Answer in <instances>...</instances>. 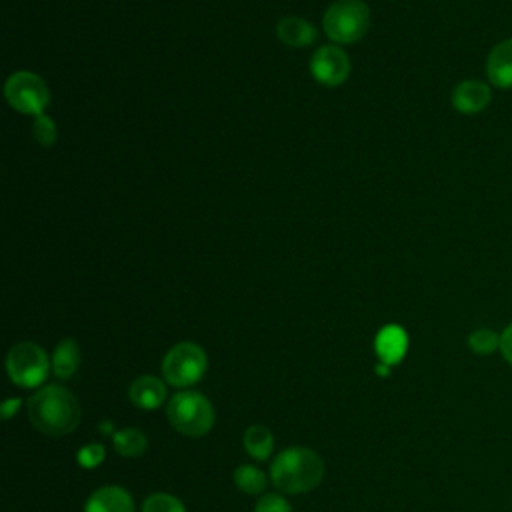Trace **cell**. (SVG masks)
I'll use <instances>...</instances> for the list:
<instances>
[{
    "instance_id": "obj_1",
    "label": "cell",
    "mask_w": 512,
    "mask_h": 512,
    "mask_svg": "<svg viewBox=\"0 0 512 512\" xmlns=\"http://www.w3.org/2000/svg\"><path fill=\"white\" fill-rule=\"evenodd\" d=\"M26 410L32 426L48 436H66L74 432L80 422V404L76 396L58 384H48L36 390L28 398Z\"/></svg>"
},
{
    "instance_id": "obj_2",
    "label": "cell",
    "mask_w": 512,
    "mask_h": 512,
    "mask_svg": "<svg viewBox=\"0 0 512 512\" xmlns=\"http://www.w3.org/2000/svg\"><path fill=\"white\" fill-rule=\"evenodd\" d=\"M270 478L280 492H308L322 482L324 460L306 446H290L272 460Z\"/></svg>"
},
{
    "instance_id": "obj_3",
    "label": "cell",
    "mask_w": 512,
    "mask_h": 512,
    "mask_svg": "<svg viewBox=\"0 0 512 512\" xmlns=\"http://www.w3.org/2000/svg\"><path fill=\"white\" fill-rule=\"evenodd\" d=\"M166 416L176 432L190 438H200L214 426V408L210 400L196 390L176 392L166 406Z\"/></svg>"
},
{
    "instance_id": "obj_4",
    "label": "cell",
    "mask_w": 512,
    "mask_h": 512,
    "mask_svg": "<svg viewBox=\"0 0 512 512\" xmlns=\"http://www.w3.org/2000/svg\"><path fill=\"white\" fill-rule=\"evenodd\" d=\"M322 28L334 44H354L370 28V10L362 0H336L326 8Z\"/></svg>"
},
{
    "instance_id": "obj_5",
    "label": "cell",
    "mask_w": 512,
    "mask_h": 512,
    "mask_svg": "<svg viewBox=\"0 0 512 512\" xmlns=\"http://www.w3.org/2000/svg\"><path fill=\"white\" fill-rule=\"evenodd\" d=\"M208 368L206 352L194 342H180L172 346L162 360L164 380L176 388L196 384Z\"/></svg>"
},
{
    "instance_id": "obj_6",
    "label": "cell",
    "mask_w": 512,
    "mask_h": 512,
    "mask_svg": "<svg viewBox=\"0 0 512 512\" xmlns=\"http://www.w3.org/2000/svg\"><path fill=\"white\" fill-rule=\"evenodd\" d=\"M48 356L34 342H18L6 356V372L10 380L20 388H36L48 376Z\"/></svg>"
},
{
    "instance_id": "obj_7",
    "label": "cell",
    "mask_w": 512,
    "mask_h": 512,
    "mask_svg": "<svg viewBox=\"0 0 512 512\" xmlns=\"http://www.w3.org/2000/svg\"><path fill=\"white\" fill-rule=\"evenodd\" d=\"M4 96L10 108L28 116L44 114V108L50 102L46 82L38 74L28 70H18L6 80Z\"/></svg>"
},
{
    "instance_id": "obj_8",
    "label": "cell",
    "mask_w": 512,
    "mask_h": 512,
    "mask_svg": "<svg viewBox=\"0 0 512 512\" xmlns=\"http://www.w3.org/2000/svg\"><path fill=\"white\" fill-rule=\"evenodd\" d=\"M310 74L318 84L336 88L350 76V58L338 44H324L310 58Z\"/></svg>"
},
{
    "instance_id": "obj_9",
    "label": "cell",
    "mask_w": 512,
    "mask_h": 512,
    "mask_svg": "<svg viewBox=\"0 0 512 512\" xmlns=\"http://www.w3.org/2000/svg\"><path fill=\"white\" fill-rule=\"evenodd\" d=\"M490 100H492L490 82L476 80V78L458 82L450 94V102L454 110L462 114H478L490 104Z\"/></svg>"
},
{
    "instance_id": "obj_10",
    "label": "cell",
    "mask_w": 512,
    "mask_h": 512,
    "mask_svg": "<svg viewBox=\"0 0 512 512\" xmlns=\"http://www.w3.org/2000/svg\"><path fill=\"white\" fill-rule=\"evenodd\" d=\"M486 76L490 86L510 90L512 88V36L492 46L486 56Z\"/></svg>"
},
{
    "instance_id": "obj_11",
    "label": "cell",
    "mask_w": 512,
    "mask_h": 512,
    "mask_svg": "<svg viewBox=\"0 0 512 512\" xmlns=\"http://www.w3.org/2000/svg\"><path fill=\"white\" fill-rule=\"evenodd\" d=\"M84 512H134V502L124 488L102 486L90 494Z\"/></svg>"
},
{
    "instance_id": "obj_12",
    "label": "cell",
    "mask_w": 512,
    "mask_h": 512,
    "mask_svg": "<svg viewBox=\"0 0 512 512\" xmlns=\"http://www.w3.org/2000/svg\"><path fill=\"white\" fill-rule=\"evenodd\" d=\"M374 348L384 364H388V366L398 364L408 350V336L402 326L388 324L378 332Z\"/></svg>"
},
{
    "instance_id": "obj_13",
    "label": "cell",
    "mask_w": 512,
    "mask_h": 512,
    "mask_svg": "<svg viewBox=\"0 0 512 512\" xmlns=\"http://www.w3.org/2000/svg\"><path fill=\"white\" fill-rule=\"evenodd\" d=\"M128 398L142 410H154L166 400V386L156 376H138L128 388Z\"/></svg>"
},
{
    "instance_id": "obj_14",
    "label": "cell",
    "mask_w": 512,
    "mask_h": 512,
    "mask_svg": "<svg viewBox=\"0 0 512 512\" xmlns=\"http://www.w3.org/2000/svg\"><path fill=\"white\" fill-rule=\"evenodd\" d=\"M276 36L282 44L292 46V48H304L310 46L318 32L314 28L312 22L298 18V16H284L282 20H278L276 24Z\"/></svg>"
},
{
    "instance_id": "obj_15",
    "label": "cell",
    "mask_w": 512,
    "mask_h": 512,
    "mask_svg": "<svg viewBox=\"0 0 512 512\" xmlns=\"http://www.w3.org/2000/svg\"><path fill=\"white\" fill-rule=\"evenodd\" d=\"M78 364H80V348L76 340L72 338L60 340L52 352V372L58 378L66 380L76 372Z\"/></svg>"
},
{
    "instance_id": "obj_16",
    "label": "cell",
    "mask_w": 512,
    "mask_h": 512,
    "mask_svg": "<svg viewBox=\"0 0 512 512\" xmlns=\"http://www.w3.org/2000/svg\"><path fill=\"white\" fill-rule=\"evenodd\" d=\"M244 448L254 460H266L272 454L274 448V436L272 432L262 424H252L244 432Z\"/></svg>"
},
{
    "instance_id": "obj_17",
    "label": "cell",
    "mask_w": 512,
    "mask_h": 512,
    "mask_svg": "<svg viewBox=\"0 0 512 512\" xmlns=\"http://www.w3.org/2000/svg\"><path fill=\"white\" fill-rule=\"evenodd\" d=\"M112 444H114V450L120 454V456H126V458H136L140 454L146 452L148 448V438L144 436L142 430L138 428H122V430H116L112 434Z\"/></svg>"
},
{
    "instance_id": "obj_18",
    "label": "cell",
    "mask_w": 512,
    "mask_h": 512,
    "mask_svg": "<svg viewBox=\"0 0 512 512\" xmlns=\"http://www.w3.org/2000/svg\"><path fill=\"white\" fill-rule=\"evenodd\" d=\"M234 484L238 490H242L244 494H262L266 488V476L260 468L252 466V464H240L234 470Z\"/></svg>"
},
{
    "instance_id": "obj_19",
    "label": "cell",
    "mask_w": 512,
    "mask_h": 512,
    "mask_svg": "<svg viewBox=\"0 0 512 512\" xmlns=\"http://www.w3.org/2000/svg\"><path fill=\"white\" fill-rule=\"evenodd\" d=\"M466 342H468V348L478 356H486L500 350V334L490 328H478L470 332Z\"/></svg>"
},
{
    "instance_id": "obj_20",
    "label": "cell",
    "mask_w": 512,
    "mask_h": 512,
    "mask_svg": "<svg viewBox=\"0 0 512 512\" xmlns=\"http://www.w3.org/2000/svg\"><path fill=\"white\" fill-rule=\"evenodd\" d=\"M142 512H186V508L176 496L168 492H154L142 502Z\"/></svg>"
},
{
    "instance_id": "obj_21",
    "label": "cell",
    "mask_w": 512,
    "mask_h": 512,
    "mask_svg": "<svg viewBox=\"0 0 512 512\" xmlns=\"http://www.w3.org/2000/svg\"><path fill=\"white\" fill-rule=\"evenodd\" d=\"M32 136L40 146H52L58 138V128L50 116L38 114L34 116V122H32Z\"/></svg>"
},
{
    "instance_id": "obj_22",
    "label": "cell",
    "mask_w": 512,
    "mask_h": 512,
    "mask_svg": "<svg viewBox=\"0 0 512 512\" xmlns=\"http://www.w3.org/2000/svg\"><path fill=\"white\" fill-rule=\"evenodd\" d=\"M106 458V450L102 444H96V442H90L86 446H82L76 454V460L82 468L90 470V468H98Z\"/></svg>"
},
{
    "instance_id": "obj_23",
    "label": "cell",
    "mask_w": 512,
    "mask_h": 512,
    "mask_svg": "<svg viewBox=\"0 0 512 512\" xmlns=\"http://www.w3.org/2000/svg\"><path fill=\"white\" fill-rule=\"evenodd\" d=\"M254 512H292V506L280 494H264L258 498Z\"/></svg>"
},
{
    "instance_id": "obj_24",
    "label": "cell",
    "mask_w": 512,
    "mask_h": 512,
    "mask_svg": "<svg viewBox=\"0 0 512 512\" xmlns=\"http://www.w3.org/2000/svg\"><path fill=\"white\" fill-rule=\"evenodd\" d=\"M500 352H502L504 360L512 366V322L500 334Z\"/></svg>"
},
{
    "instance_id": "obj_25",
    "label": "cell",
    "mask_w": 512,
    "mask_h": 512,
    "mask_svg": "<svg viewBox=\"0 0 512 512\" xmlns=\"http://www.w3.org/2000/svg\"><path fill=\"white\" fill-rule=\"evenodd\" d=\"M20 408V398H6L2 404V418L8 420Z\"/></svg>"
}]
</instances>
